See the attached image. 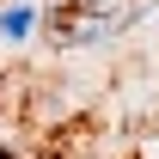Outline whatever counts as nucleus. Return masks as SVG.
<instances>
[{"label":"nucleus","mask_w":159,"mask_h":159,"mask_svg":"<svg viewBox=\"0 0 159 159\" xmlns=\"http://www.w3.org/2000/svg\"><path fill=\"white\" fill-rule=\"evenodd\" d=\"M147 12H153V0H129V6L122 0H61L49 12V37H55V49H104Z\"/></svg>","instance_id":"1"},{"label":"nucleus","mask_w":159,"mask_h":159,"mask_svg":"<svg viewBox=\"0 0 159 159\" xmlns=\"http://www.w3.org/2000/svg\"><path fill=\"white\" fill-rule=\"evenodd\" d=\"M0 159H19V153H12V147H0Z\"/></svg>","instance_id":"3"},{"label":"nucleus","mask_w":159,"mask_h":159,"mask_svg":"<svg viewBox=\"0 0 159 159\" xmlns=\"http://www.w3.org/2000/svg\"><path fill=\"white\" fill-rule=\"evenodd\" d=\"M31 31H37V6H25V0H19V6L0 12V37H6V43H25Z\"/></svg>","instance_id":"2"}]
</instances>
